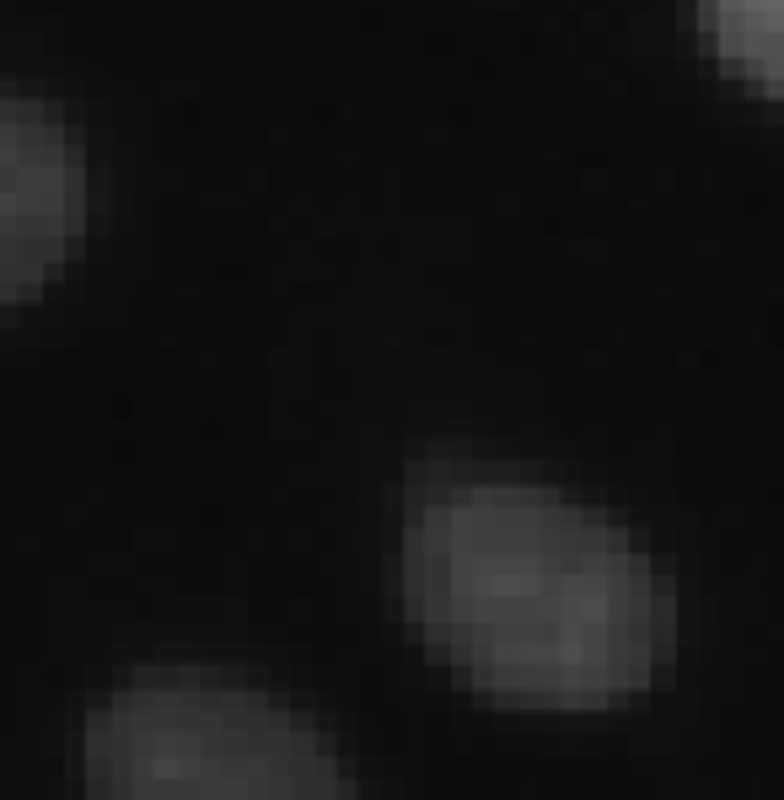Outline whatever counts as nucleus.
<instances>
[{
	"instance_id": "nucleus-1",
	"label": "nucleus",
	"mask_w": 784,
	"mask_h": 800,
	"mask_svg": "<svg viewBox=\"0 0 784 800\" xmlns=\"http://www.w3.org/2000/svg\"><path fill=\"white\" fill-rule=\"evenodd\" d=\"M403 613L452 678L506 709H613L672 656L677 602L602 510L500 468L408 479Z\"/></svg>"
},
{
	"instance_id": "nucleus-2",
	"label": "nucleus",
	"mask_w": 784,
	"mask_h": 800,
	"mask_svg": "<svg viewBox=\"0 0 784 800\" xmlns=\"http://www.w3.org/2000/svg\"><path fill=\"white\" fill-rule=\"evenodd\" d=\"M81 800H360L349 763L269 687L151 672L81 726Z\"/></svg>"
},
{
	"instance_id": "nucleus-3",
	"label": "nucleus",
	"mask_w": 784,
	"mask_h": 800,
	"mask_svg": "<svg viewBox=\"0 0 784 800\" xmlns=\"http://www.w3.org/2000/svg\"><path fill=\"white\" fill-rule=\"evenodd\" d=\"M86 226V162L70 123L0 92V311L27 302Z\"/></svg>"
},
{
	"instance_id": "nucleus-4",
	"label": "nucleus",
	"mask_w": 784,
	"mask_h": 800,
	"mask_svg": "<svg viewBox=\"0 0 784 800\" xmlns=\"http://www.w3.org/2000/svg\"><path fill=\"white\" fill-rule=\"evenodd\" d=\"M693 16L730 75L784 103V0H693Z\"/></svg>"
}]
</instances>
